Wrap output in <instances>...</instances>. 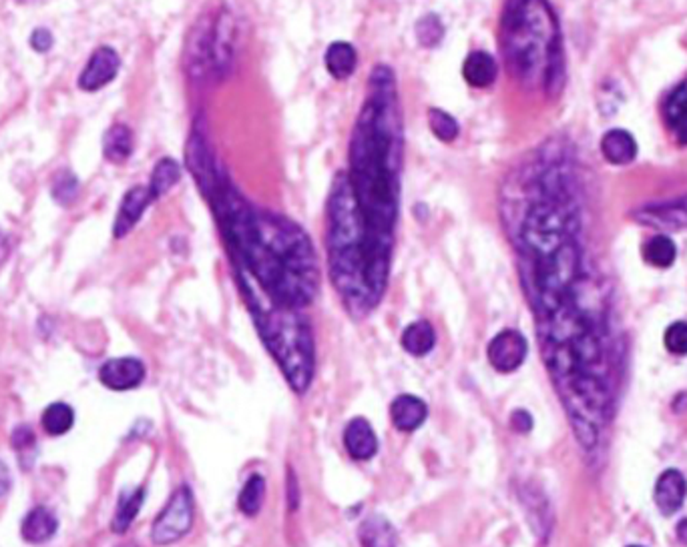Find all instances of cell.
I'll use <instances>...</instances> for the list:
<instances>
[{
	"label": "cell",
	"mask_w": 687,
	"mask_h": 547,
	"mask_svg": "<svg viewBox=\"0 0 687 547\" xmlns=\"http://www.w3.org/2000/svg\"><path fill=\"white\" fill-rule=\"evenodd\" d=\"M214 201L238 267L282 305H309L320 271L308 235L290 219L252 209L230 187H222Z\"/></svg>",
	"instance_id": "6da1fadb"
},
{
	"label": "cell",
	"mask_w": 687,
	"mask_h": 547,
	"mask_svg": "<svg viewBox=\"0 0 687 547\" xmlns=\"http://www.w3.org/2000/svg\"><path fill=\"white\" fill-rule=\"evenodd\" d=\"M370 98L354 127L350 144V185L376 249L392 253L400 199V128L394 77L379 66L370 77Z\"/></svg>",
	"instance_id": "7a4b0ae2"
},
{
	"label": "cell",
	"mask_w": 687,
	"mask_h": 547,
	"mask_svg": "<svg viewBox=\"0 0 687 547\" xmlns=\"http://www.w3.org/2000/svg\"><path fill=\"white\" fill-rule=\"evenodd\" d=\"M328 259L332 283L350 313L364 317L384 297L390 255L372 245L348 174H338L328 199Z\"/></svg>",
	"instance_id": "3957f363"
},
{
	"label": "cell",
	"mask_w": 687,
	"mask_h": 547,
	"mask_svg": "<svg viewBox=\"0 0 687 547\" xmlns=\"http://www.w3.org/2000/svg\"><path fill=\"white\" fill-rule=\"evenodd\" d=\"M238 271L263 343L276 357L292 389L304 393L314 377V339L308 321L300 315V309L268 297L244 269L238 267Z\"/></svg>",
	"instance_id": "277c9868"
},
{
	"label": "cell",
	"mask_w": 687,
	"mask_h": 547,
	"mask_svg": "<svg viewBox=\"0 0 687 547\" xmlns=\"http://www.w3.org/2000/svg\"><path fill=\"white\" fill-rule=\"evenodd\" d=\"M503 30L504 50L519 74L545 68V79H553L557 30L543 0H509Z\"/></svg>",
	"instance_id": "5b68a950"
},
{
	"label": "cell",
	"mask_w": 687,
	"mask_h": 547,
	"mask_svg": "<svg viewBox=\"0 0 687 547\" xmlns=\"http://www.w3.org/2000/svg\"><path fill=\"white\" fill-rule=\"evenodd\" d=\"M573 231L575 217L571 215L567 204L558 199L541 201L533 204L525 219L523 243L537 259L573 241Z\"/></svg>",
	"instance_id": "8992f818"
},
{
	"label": "cell",
	"mask_w": 687,
	"mask_h": 547,
	"mask_svg": "<svg viewBox=\"0 0 687 547\" xmlns=\"http://www.w3.org/2000/svg\"><path fill=\"white\" fill-rule=\"evenodd\" d=\"M193 526V496L187 485L173 493L169 504L157 515L151 528V539L157 545H169L183 537Z\"/></svg>",
	"instance_id": "52a82bcc"
},
{
	"label": "cell",
	"mask_w": 687,
	"mask_h": 547,
	"mask_svg": "<svg viewBox=\"0 0 687 547\" xmlns=\"http://www.w3.org/2000/svg\"><path fill=\"white\" fill-rule=\"evenodd\" d=\"M185 163L187 169L193 174L195 182H198L201 195L206 199L214 201L217 193H220V181H217V173H215V161H214V153H211V147L198 127L193 128L190 135V141H187L185 147Z\"/></svg>",
	"instance_id": "ba28073f"
},
{
	"label": "cell",
	"mask_w": 687,
	"mask_h": 547,
	"mask_svg": "<svg viewBox=\"0 0 687 547\" xmlns=\"http://www.w3.org/2000/svg\"><path fill=\"white\" fill-rule=\"evenodd\" d=\"M527 341L519 331H501L498 335L490 341L487 349V357L490 365L501 374H511V371L519 369L523 365L527 357Z\"/></svg>",
	"instance_id": "9c48e42d"
},
{
	"label": "cell",
	"mask_w": 687,
	"mask_h": 547,
	"mask_svg": "<svg viewBox=\"0 0 687 547\" xmlns=\"http://www.w3.org/2000/svg\"><path fill=\"white\" fill-rule=\"evenodd\" d=\"M121 66V58L111 47H99L90 55L87 66L82 68L79 77V87L82 90H99L107 87L109 82L117 77Z\"/></svg>",
	"instance_id": "30bf717a"
},
{
	"label": "cell",
	"mask_w": 687,
	"mask_h": 547,
	"mask_svg": "<svg viewBox=\"0 0 687 547\" xmlns=\"http://www.w3.org/2000/svg\"><path fill=\"white\" fill-rule=\"evenodd\" d=\"M233 42H236V22L228 11H222L214 19L211 33V68L217 74H228L233 58Z\"/></svg>",
	"instance_id": "8fae6325"
},
{
	"label": "cell",
	"mask_w": 687,
	"mask_h": 547,
	"mask_svg": "<svg viewBox=\"0 0 687 547\" xmlns=\"http://www.w3.org/2000/svg\"><path fill=\"white\" fill-rule=\"evenodd\" d=\"M211 33H214V19H203L191 30L185 49V66L193 79L206 77L211 68Z\"/></svg>",
	"instance_id": "7c38bea8"
},
{
	"label": "cell",
	"mask_w": 687,
	"mask_h": 547,
	"mask_svg": "<svg viewBox=\"0 0 687 547\" xmlns=\"http://www.w3.org/2000/svg\"><path fill=\"white\" fill-rule=\"evenodd\" d=\"M99 377L101 383L113 391H129L145 379V367L133 357H119V359H111L103 365Z\"/></svg>",
	"instance_id": "4fadbf2b"
},
{
	"label": "cell",
	"mask_w": 687,
	"mask_h": 547,
	"mask_svg": "<svg viewBox=\"0 0 687 547\" xmlns=\"http://www.w3.org/2000/svg\"><path fill=\"white\" fill-rule=\"evenodd\" d=\"M153 195H151L149 187L137 185L129 189L125 193L123 201H121V207L117 211L115 217V225H113V235L115 239H123L133 231V227L139 223V219L143 217V212L147 211V207L153 203Z\"/></svg>",
	"instance_id": "5bb4252c"
},
{
	"label": "cell",
	"mask_w": 687,
	"mask_h": 547,
	"mask_svg": "<svg viewBox=\"0 0 687 547\" xmlns=\"http://www.w3.org/2000/svg\"><path fill=\"white\" fill-rule=\"evenodd\" d=\"M687 496V482L682 471L667 469L660 475L655 483V504L661 509V513L671 515L683 505Z\"/></svg>",
	"instance_id": "9a60e30c"
},
{
	"label": "cell",
	"mask_w": 687,
	"mask_h": 547,
	"mask_svg": "<svg viewBox=\"0 0 687 547\" xmlns=\"http://www.w3.org/2000/svg\"><path fill=\"white\" fill-rule=\"evenodd\" d=\"M344 445L354 459L366 461L379 451V437L364 417H356L344 431Z\"/></svg>",
	"instance_id": "2e32d148"
},
{
	"label": "cell",
	"mask_w": 687,
	"mask_h": 547,
	"mask_svg": "<svg viewBox=\"0 0 687 547\" xmlns=\"http://www.w3.org/2000/svg\"><path fill=\"white\" fill-rule=\"evenodd\" d=\"M428 415V407L422 399L414 397V395H400L390 405V417L392 423L396 425L400 431H414L425 423Z\"/></svg>",
	"instance_id": "e0dca14e"
},
{
	"label": "cell",
	"mask_w": 687,
	"mask_h": 547,
	"mask_svg": "<svg viewBox=\"0 0 687 547\" xmlns=\"http://www.w3.org/2000/svg\"><path fill=\"white\" fill-rule=\"evenodd\" d=\"M639 219L649 225H660V227H674V229H682L687 227V196L677 199L674 203H661L652 204V207L641 209Z\"/></svg>",
	"instance_id": "ac0fdd59"
},
{
	"label": "cell",
	"mask_w": 687,
	"mask_h": 547,
	"mask_svg": "<svg viewBox=\"0 0 687 547\" xmlns=\"http://www.w3.org/2000/svg\"><path fill=\"white\" fill-rule=\"evenodd\" d=\"M498 74L496 60L485 50L471 52L463 65V77L474 89H487L495 82Z\"/></svg>",
	"instance_id": "d6986e66"
},
{
	"label": "cell",
	"mask_w": 687,
	"mask_h": 547,
	"mask_svg": "<svg viewBox=\"0 0 687 547\" xmlns=\"http://www.w3.org/2000/svg\"><path fill=\"white\" fill-rule=\"evenodd\" d=\"M666 123L679 143H687V79L674 89L666 101Z\"/></svg>",
	"instance_id": "ffe728a7"
},
{
	"label": "cell",
	"mask_w": 687,
	"mask_h": 547,
	"mask_svg": "<svg viewBox=\"0 0 687 547\" xmlns=\"http://www.w3.org/2000/svg\"><path fill=\"white\" fill-rule=\"evenodd\" d=\"M601 150L609 163L628 165L637 155V143L623 128H613L601 141Z\"/></svg>",
	"instance_id": "44dd1931"
},
{
	"label": "cell",
	"mask_w": 687,
	"mask_h": 547,
	"mask_svg": "<svg viewBox=\"0 0 687 547\" xmlns=\"http://www.w3.org/2000/svg\"><path fill=\"white\" fill-rule=\"evenodd\" d=\"M57 528L59 523L49 509L35 507L33 512L27 515L25 521H22L20 534L22 539L28 543H44L57 534Z\"/></svg>",
	"instance_id": "7402d4cb"
},
{
	"label": "cell",
	"mask_w": 687,
	"mask_h": 547,
	"mask_svg": "<svg viewBox=\"0 0 687 547\" xmlns=\"http://www.w3.org/2000/svg\"><path fill=\"white\" fill-rule=\"evenodd\" d=\"M135 147L133 133L127 125H113L103 136V155L113 165L125 163Z\"/></svg>",
	"instance_id": "603a6c76"
},
{
	"label": "cell",
	"mask_w": 687,
	"mask_h": 547,
	"mask_svg": "<svg viewBox=\"0 0 687 547\" xmlns=\"http://www.w3.org/2000/svg\"><path fill=\"white\" fill-rule=\"evenodd\" d=\"M358 65V52L350 42L336 41L332 42L326 50V68L332 77L338 81L348 79L356 71Z\"/></svg>",
	"instance_id": "cb8c5ba5"
},
{
	"label": "cell",
	"mask_w": 687,
	"mask_h": 547,
	"mask_svg": "<svg viewBox=\"0 0 687 547\" xmlns=\"http://www.w3.org/2000/svg\"><path fill=\"white\" fill-rule=\"evenodd\" d=\"M358 537L364 547H396V531L380 515L364 520L358 529Z\"/></svg>",
	"instance_id": "d4e9b609"
},
{
	"label": "cell",
	"mask_w": 687,
	"mask_h": 547,
	"mask_svg": "<svg viewBox=\"0 0 687 547\" xmlns=\"http://www.w3.org/2000/svg\"><path fill=\"white\" fill-rule=\"evenodd\" d=\"M436 343V333L428 321H417L409 325L402 333V347L410 355H426Z\"/></svg>",
	"instance_id": "484cf974"
},
{
	"label": "cell",
	"mask_w": 687,
	"mask_h": 547,
	"mask_svg": "<svg viewBox=\"0 0 687 547\" xmlns=\"http://www.w3.org/2000/svg\"><path fill=\"white\" fill-rule=\"evenodd\" d=\"M181 179V166L177 161L165 157L160 163L155 165L153 174H151V182H149V191L153 195V199H160V196L168 195L173 187L177 185Z\"/></svg>",
	"instance_id": "4316f807"
},
{
	"label": "cell",
	"mask_w": 687,
	"mask_h": 547,
	"mask_svg": "<svg viewBox=\"0 0 687 547\" xmlns=\"http://www.w3.org/2000/svg\"><path fill=\"white\" fill-rule=\"evenodd\" d=\"M143 497H145V489H141V488L131 491L129 496L125 493V496L121 497L117 512H115V518H113V523H111V529L115 531V534H125V531L131 528L133 520L137 518V513L141 509Z\"/></svg>",
	"instance_id": "83f0119b"
},
{
	"label": "cell",
	"mask_w": 687,
	"mask_h": 547,
	"mask_svg": "<svg viewBox=\"0 0 687 547\" xmlns=\"http://www.w3.org/2000/svg\"><path fill=\"white\" fill-rule=\"evenodd\" d=\"M644 257L649 265L660 269H667L674 265L675 257H677V249L675 243L671 241L666 235H658V237L649 239L644 247Z\"/></svg>",
	"instance_id": "f1b7e54d"
},
{
	"label": "cell",
	"mask_w": 687,
	"mask_h": 547,
	"mask_svg": "<svg viewBox=\"0 0 687 547\" xmlns=\"http://www.w3.org/2000/svg\"><path fill=\"white\" fill-rule=\"evenodd\" d=\"M263 496H266V482H263L262 475H252L239 493L241 513L247 515V518L258 515L263 504Z\"/></svg>",
	"instance_id": "f546056e"
},
{
	"label": "cell",
	"mask_w": 687,
	"mask_h": 547,
	"mask_svg": "<svg viewBox=\"0 0 687 547\" xmlns=\"http://www.w3.org/2000/svg\"><path fill=\"white\" fill-rule=\"evenodd\" d=\"M74 423L73 409L66 404H52L43 413V428L49 435H63Z\"/></svg>",
	"instance_id": "4dcf8cb0"
},
{
	"label": "cell",
	"mask_w": 687,
	"mask_h": 547,
	"mask_svg": "<svg viewBox=\"0 0 687 547\" xmlns=\"http://www.w3.org/2000/svg\"><path fill=\"white\" fill-rule=\"evenodd\" d=\"M428 127L436 139L442 141V143L457 141V136L460 133L458 120L442 109H430L428 111Z\"/></svg>",
	"instance_id": "1f68e13d"
},
{
	"label": "cell",
	"mask_w": 687,
	"mask_h": 547,
	"mask_svg": "<svg viewBox=\"0 0 687 547\" xmlns=\"http://www.w3.org/2000/svg\"><path fill=\"white\" fill-rule=\"evenodd\" d=\"M51 195L59 204L69 207L79 196V179L71 171H59L52 179Z\"/></svg>",
	"instance_id": "d6a6232c"
},
{
	"label": "cell",
	"mask_w": 687,
	"mask_h": 547,
	"mask_svg": "<svg viewBox=\"0 0 687 547\" xmlns=\"http://www.w3.org/2000/svg\"><path fill=\"white\" fill-rule=\"evenodd\" d=\"M442 36H444V27L439 14L430 12L417 22V41L420 47H426V49L439 47Z\"/></svg>",
	"instance_id": "836d02e7"
},
{
	"label": "cell",
	"mask_w": 687,
	"mask_h": 547,
	"mask_svg": "<svg viewBox=\"0 0 687 547\" xmlns=\"http://www.w3.org/2000/svg\"><path fill=\"white\" fill-rule=\"evenodd\" d=\"M663 341H666V347L669 353L687 355V323L677 321L674 325H669Z\"/></svg>",
	"instance_id": "e575fe53"
},
{
	"label": "cell",
	"mask_w": 687,
	"mask_h": 547,
	"mask_svg": "<svg viewBox=\"0 0 687 547\" xmlns=\"http://www.w3.org/2000/svg\"><path fill=\"white\" fill-rule=\"evenodd\" d=\"M52 35L47 28H36L33 35H30V47H33L36 52H47L52 47Z\"/></svg>",
	"instance_id": "d590c367"
},
{
	"label": "cell",
	"mask_w": 687,
	"mask_h": 547,
	"mask_svg": "<svg viewBox=\"0 0 687 547\" xmlns=\"http://www.w3.org/2000/svg\"><path fill=\"white\" fill-rule=\"evenodd\" d=\"M35 445V435L33 431L27 429V428H20L12 433V447H17V450L22 453L25 450H28V447Z\"/></svg>",
	"instance_id": "8d00e7d4"
},
{
	"label": "cell",
	"mask_w": 687,
	"mask_h": 547,
	"mask_svg": "<svg viewBox=\"0 0 687 547\" xmlns=\"http://www.w3.org/2000/svg\"><path fill=\"white\" fill-rule=\"evenodd\" d=\"M511 428L515 429L517 433H527L531 431L533 428V417L528 415L527 412H523V409H519V412H515L511 415Z\"/></svg>",
	"instance_id": "74e56055"
},
{
	"label": "cell",
	"mask_w": 687,
	"mask_h": 547,
	"mask_svg": "<svg viewBox=\"0 0 687 547\" xmlns=\"http://www.w3.org/2000/svg\"><path fill=\"white\" fill-rule=\"evenodd\" d=\"M11 489V474H9V467L4 466L3 461H0V497L6 496Z\"/></svg>",
	"instance_id": "f35d334b"
},
{
	"label": "cell",
	"mask_w": 687,
	"mask_h": 547,
	"mask_svg": "<svg viewBox=\"0 0 687 547\" xmlns=\"http://www.w3.org/2000/svg\"><path fill=\"white\" fill-rule=\"evenodd\" d=\"M675 534H677V539H679V542H682V543H685V545H687V520H682V521L677 523V529H675Z\"/></svg>",
	"instance_id": "ab89813d"
},
{
	"label": "cell",
	"mask_w": 687,
	"mask_h": 547,
	"mask_svg": "<svg viewBox=\"0 0 687 547\" xmlns=\"http://www.w3.org/2000/svg\"><path fill=\"white\" fill-rule=\"evenodd\" d=\"M19 3H30V0H19Z\"/></svg>",
	"instance_id": "60d3db41"
},
{
	"label": "cell",
	"mask_w": 687,
	"mask_h": 547,
	"mask_svg": "<svg viewBox=\"0 0 687 547\" xmlns=\"http://www.w3.org/2000/svg\"><path fill=\"white\" fill-rule=\"evenodd\" d=\"M121 547H135V545H121Z\"/></svg>",
	"instance_id": "b9f144b4"
},
{
	"label": "cell",
	"mask_w": 687,
	"mask_h": 547,
	"mask_svg": "<svg viewBox=\"0 0 687 547\" xmlns=\"http://www.w3.org/2000/svg\"><path fill=\"white\" fill-rule=\"evenodd\" d=\"M629 547H641V545H629Z\"/></svg>",
	"instance_id": "7bdbcfd3"
}]
</instances>
